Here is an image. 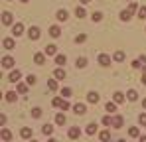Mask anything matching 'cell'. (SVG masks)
Here are the masks:
<instances>
[{
	"label": "cell",
	"mask_w": 146,
	"mask_h": 142,
	"mask_svg": "<svg viewBox=\"0 0 146 142\" xmlns=\"http://www.w3.org/2000/svg\"><path fill=\"white\" fill-rule=\"evenodd\" d=\"M40 36H42V32H40V28H38V26H32V28L28 30V38H30L32 42H38V40H40Z\"/></svg>",
	"instance_id": "obj_1"
},
{
	"label": "cell",
	"mask_w": 146,
	"mask_h": 142,
	"mask_svg": "<svg viewBox=\"0 0 146 142\" xmlns=\"http://www.w3.org/2000/svg\"><path fill=\"white\" fill-rule=\"evenodd\" d=\"M44 53H46L48 57H55V55H57V46H55V44H48V46L44 47Z\"/></svg>",
	"instance_id": "obj_2"
},
{
	"label": "cell",
	"mask_w": 146,
	"mask_h": 142,
	"mask_svg": "<svg viewBox=\"0 0 146 142\" xmlns=\"http://www.w3.org/2000/svg\"><path fill=\"white\" fill-rule=\"evenodd\" d=\"M22 34H24V24L22 22L14 24V26H12V36H14V38H20Z\"/></svg>",
	"instance_id": "obj_3"
},
{
	"label": "cell",
	"mask_w": 146,
	"mask_h": 142,
	"mask_svg": "<svg viewBox=\"0 0 146 142\" xmlns=\"http://www.w3.org/2000/svg\"><path fill=\"white\" fill-rule=\"evenodd\" d=\"M2 46H4V49L12 51V49L16 47V42H14V36H12V38H4V40H2Z\"/></svg>",
	"instance_id": "obj_4"
},
{
	"label": "cell",
	"mask_w": 146,
	"mask_h": 142,
	"mask_svg": "<svg viewBox=\"0 0 146 142\" xmlns=\"http://www.w3.org/2000/svg\"><path fill=\"white\" fill-rule=\"evenodd\" d=\"M14 63H16L14 57H10V55H4V57H2V67H4V69H12Z\"/></svg>",
	"instance_id": "obj_5"
},
{
	"label": "cell",
	"mask_w": 146,
	"mask_h": 142,
	"mask_svg": "<svg viewBox=\"0 0 146 142\" xmlns=\"http://www.w3.org/2000/svg\"><path fill=\"white\" fill-rule=\"evenodd\" d=\"M97 61H99L101 67H109V65H111V57H109L107 53H101V55L97 57Z\"/></svg>",
	"instance_id": "obj_6"
},
{
	"label": "cell",
	"mask_w": 146,
	"mask_h": 142,
	"mask_svg": "<svg viewBox=\"0 0 146 142\" xmlns=\"http://www.w3.org/2000/svg\"><path fill=\"white\" fill-rule=\"evenodd\" d=\"M8 81H10V83H18V81H22V73H20L18 69L10 71V75H8Z\"/></svg>",
	"instance_id": "obj_7"
},
{
	"label": "cell",
	"mask_w": 146,
	"mask_h": 142,
	"mask_svg": "<svg viewBox=\"0 0 146 142\" xmlns=\"http://www.w3.org/2000/svg\"><path fill=\"white\" fill-rule=\"evenodd\" d=\"M67 136H69L71 140L79 138V136H81V128H79V126H71V128L67 130Z\"/></svg>",
	"instance_id": "obj_8"
},
{
	"label": "cell",
	"mask_w": 146,
	"mask_h": 142,
	"mask_svg": "<svg viewBox=\"0 0 146 142\" xmlns=\"http://www.w3.org/2000/svg\"><path fill=\"white\" fill-rule=\"evenodd\" d=\"M87 101L93 103V105H97L99 101H101V95H99L97 91H89V93H87Z\"/></svg>",
	"instance_id": "obj_9"
},
{
	"label": "cell",
	"mask_w": 146,
	"mask_h": 142,
	"mask_svg": "<svg viewBox=\"0 0 146 142\" xmlns=\"http://www.w3.org/2000/svg\"><path fill=\"white\" fill-rule=\"evenodd\" d=\"M55 18H57V22H67V18H69V14H67V10H57L55 12Z\"/></svg>",
	"instance_id": "obj_10"
},
{
	"label": "cell",
	"mask_w": 146,
	"mask_h": 142,
	"mask_svg": "<svg viewBox=\"0 0 146 142\" xmlns=\"http://www.w3.org/2000/svg\"><path fill=\"white\" fill-rule=\"evenodd\" d=\"M73 111H75V115H79V117H83V115L87 113V107H85L83 103H77V105H73Z\"/></svg>",
	"instance_id": "obj_11"
},
{
	"label": "cell",
	"mask_w": 146,
	"mask_h": 142,
	"mask_svg": "<svg viewBox=\"0 0 146 142\" xmlns=\"http://www.w3.org/2000/svg\"><path fill=\"white\" fill-rule=\"evenodd\" d=\"M65 63H67V55H63V53H57V55H55V65L63 67Z\"/></svg>",
	"instance_id": "obj_12"
},
{
	"label": "cell",
	"mask_w": 146,
	"mask_h": 142,
	"mask_svg": "<svg viewBox=\"0 0 146 142\" xmlns=\"http://www.w3.org/2000/svg\"><path fill=\"white\" fill-rule=\"evenodd\" d=\"M122 124H124V118H122L121 115H115V117H113V126H115V128H122Z\"/></svg>",
	"instance_id": "obj_13"
},
{
	"label": "cell",
	"mask_w": 146,
	"mask_h": 142,
	"mask_svg": "<svg viewBox=\"0 0 146 142\" xmlns=\"http://www.w3.org/2000/svg\"><path fill=\"white\" fill-rule=\"evenodd\" d=\"M53 77H55L57 81H63V79H65V69H61V67L57 65V69L53 71Z\"/></svg>",
	"instance_id": "obj_14"
},
{
	"label": "cell",
	"mask_w": 146,
	"mask_h": 142,
	"mask_svg": "<svg viewBox=\"0 0 146 142\" xmlns=\"http://www.w3.org/2000/svg\"><path fill=\"white\" fill-rule=\"evenodd\" d=\"M32 134H34V132H32V128H30V126H24V128L20 130V136H22L24 140H28V138H32Z\"/></svg>",
	"instance_id": "obj_15"
},
{
	"label": "cell",
	"mask_w": 146,
	"mask_h": 142,
	"mask_svg": "<svg viewBox=\"0 0 146 142\" xmlns=\"http://www.w3.org/2000/svg\"><path fill=\"white\" fill-rule=\"evenodd\" d=\"M2 24L4 26H12V14L10 12H2Z\"/></svg>",
	"instance_id": "obj_16"
},
{
	"label": "cell",
	"mask_w": 146,
	"mask_h": 142,
	"mask_svg": "<svg viewBox=\"0 0 146 142\" xmlns=\"http://www.w3.org/2000/svg\"><path fill=\"white\" fill-rule=\"evenodd\" d=\"M34 61L38 65H44L46 63V53H34Z\"/></svg>",
	"instance_id": "obj_17"
},
{
	"label": "cell",
	"mask_w": 146,
	"mask_h": 142,
	"mask_svg": "<svg viewBox=\"0 0 146 142\" xmlns=\"http://www.w3.org/2000/svg\"><path fill=\"white\" fill-rule=\"evenodd\" d=\"M28 87H30L28 83H22V81H18V87H16V91H18L20 95H26V93H28Z\"/></svg>",
	"instance_id": "obj_18"
},
{
	"label": "cell",
	"mask_w": 146,
	"mask_h": 142,
	"mask_svg": "<svg viewBox=\"0 0 146 142\" xmlns=\"http://www.w3.org/2000/svg\"><path fill=\"white\" fill-rule=\"evenodd\" d=\"M130 18H132V12H130L128 8H126V10H122V12H121V22H128Z\"/></svg>",
	"instance_id": "obj_19"
},
{
	"label": "cell",
	"mask_w": 146,
	"mask_h": 142,
	"mask_svg": "<svg viewBox=\"0 0 146 142\" xmlns=\"http://www.w3.org/2000/svg\"><path fill=\"white\" fill-rule=\"evenodd\" d=\"M16 99H18V91H8L6 93V101L8 103H16Z\"/></svg>",
	"instance_id": "obj_20"
},
{
	"label": "cell",
	"mask_w": 146,
	"mask_h": 142,
	"mask_svg": "<svg viewBox=\"0 0 146 142\" xmlns=\"http://www.w3.org/2000/svg\"><path fill=\"white\" fill-rule=\"evenodd\" d=\"M55 122H57L59 126H63V124L67 122V117H65L63 113H57V115H55Z\"/></svg>",
	"instance_id": "obj_21"
},
{
	"label": "cell",
	"mask_w": 146,
	"mask_h": 142,
	"mask_svg": "<svg viewBox=\"0 0 146 142\" xmlns=\"http://www.w3.org/2000/svg\"><path fill=\"white\" fill-rule=\"evenodd\" d=\"M49 36H51V38H59V36H61L59 26H51V28H49Z\"/></svg>",
	"instance_id": "obj_22"
},
{
	"label": "cell",
	"mask_w": 146,
	"mask_h": 142,
	"mask_svg": "<svg viewBox=\"0 0 146 142\" xmlns=\"http://www.w3.org/2000/svg\"><path fill=\"white\" fill-rule=\"evenodd\" d=\"M85 132H87L89 136H93V134L97 132V124H95V122H89V124H87V128H85Z\"/></svg>",
	"instance_id": "obj_23"
},
{
	"label": "cell",
	"mask_w": 146,
	"mask_h": 142,
	"mask_svg": "<svg viewBox=\"0 0 146 142\" xmlns=\"http://www.w3.org/2000/svg\"><path fill=\"white\" fill-rule=\"evenodd\" d=\"M75 16H77L79 20H83V18L87 16V12H85V8H83V6H77V10H75Z\"/></svg>",
	"instance_id": "obj_24"
},
{
	"label": "cell",
	"mask_w": 146,
	"mask_h": 142,
	"mask_svg": "<svg viewBox=\"0 0 146 142\" xmlns=\"http://www.w3.org/2000/svg\"><path fill=\"white\" fill-rule=\"evenodd\" d=\"M105 111H107V113H111V115H113V113H117V103H113V101H111V103H107V105H105Z\"/></svg>",
	"instance_id": "obj_25"
},
{
	"label": "cell",
	"mask_w": 146,
	"mask_h": 142,
	"mask_svg": "<svg viewBox=\"0 0 146 142\" xmlns=\"http://www.w3.org/2000/svg\"><path fill=\"white\" fill-rule=\"evenodd\" d=\"M128 136H130V138H140L138 128H136V126H130V128H128Z\"/></svg>",
	"instance_id": "obj_26"
},
{
	"label": "cell",
	"mask_w": 146,
	"mask_h": 142,
	"mask_svg": "<svg viewBox=\"0 0 146 142\" xmlns=\"http://www.w3.org/2000/svg\"><path fill=\"white\" fill-rule=\"evenodd\" d=\"M113 101H115L117 105H121L122 101H124V93H121V91H117V93L113 95Z\"/></svg>",
	"instance_id": "obj_27"
},
{
	"label": "cell",
	"mask_w": 146,
	"mask_h": 142,
	"mask_svg": "<svg viewBox=\"0 0 146 142\" xmlns=\"http://www.w3.org/2000/svg\"><path fill=\"white\" fill-rule=\"evenodd\" d=\"M79 69H85L87 67V57H77V63H75Z\"/></svg>",
	"instance_id": "obj_28"
},
{
	"label": "cell",
	"mask_w": 146,
	"mask_h": 142,
	"mask_svg": "<svg viewBox=\"0 0 146 142\" xmlns=\"http://www.w3.org/2000/svg\"><path fill=\"white\" fill-rule=\"evenodd\" d=\"M2 140H6V142L12 140V132H10L8 128H2Z\"/></svg>",
	"instance_id": "obj_29"
},
{
	"label": "cell",
	"mask_w": 146,
	"mask_h": 142,
	"mask_svg": "<svg viewBox=\"0 0 146 142\" xmlns=\"http://www.w3.org/2000/svg\"><path fill=\"white\" fill-rule=\"evenodd\" d=\"M48 89L49 91H57V79H48Z\"/></svg>",
	"instance_id": "obj_30"
},
{
	"label": "cell",
	"mask_w": 146,
	"mask_h": 142,
	"mask_svg": "<svg viewBox=\"0 0 146 142\" xmlns=\"http://www.w3.org/2000/svg\"><path fill=\"white\" fill-rule=\"evenodd\" d=\"M42 132H44L46 136H51V134H53V126H51V124H44V128H42Z\"/></svg>",
	"instance_id": "obj_31"
},
{
	"label": "cell",
	"mask_w": 146,
	"mask_h": 142,
	"mask_svg": "<svg viewBox=\"0 0 146 142\" xmlns=\"http://www.w3.org/2000/svg\"><path fill=\"white\" fill-rule=\"evenodd\" d=\"M26 83H28V85H36V83H38V77L32 73V75H28V77H26Z\"/></svg>",
	"instance_id": "obj_32"
},
{
	"label": "cell",
	"mask_w": 146,
	"mask_h": 142,
	"mask_svg": "<svg viewBox=\"0 0 146 142\" xmlns=\"http://www.w3.org/2000/svg\"><path fill=\"white\" fill-rule=\"evenodd\" d=\"M71 95H73L71 87H63V89H61V97H65V99H67V97H71Z\"/></svg>",
	"instance_id": "obj_33"
},
{
	"label": "cell",
	"mask_w": 146,
	"mask_h": 142,
	"mask_svg": "<svg viewBox=\"0 0 146 142\" xmlns=\"http://www.w3.org/2000/svg\"><path fill=\"white\" fill-rule=\"evenodd\" d=\"M113 59H115V61H124V51H115Z\"/></svg>",
	"instance_id": "obj_34"
},
{
	"label": "cell",
	"mask_w": 146,
	"mask_h": 142,
	"mask_svg": "<svg viewBox=\"0 0 146 142\" xmlns=\"http://www.w3.org/2000/svg\"><path fill=\"white\" fill-rule=\"evenodd\" d=\"M91 18H93V22H95V24L101 22V20H103V12H93V16H91Z\"/></svg>",
	"instance_id": "obj_35"
},
{
	"label": "cell",
	"mask_w": 146,
	"mask_h": 142,
	"mask_svg": "<svg viewBox=\"0 0 146 142\" xmlns=\"http://www.w3.org/2000/svg\"><path fill=\"white\" fill-rule=\"evenodd\" d=\"M126 95H128V101H136V99H138V93H136L134 89H130Z\"/></svg>",
	"instance_id": "obj_36"
},
{
	"label": "cell",
	"mask_w": 146,
	"mask_h": 142,
	"mask_svg": "<svg viewBox=\"0 0 146 142\" xmlns=\"http://www.w3.org/2000/svg\"><path fill=\"white\" fill-rule=\"evenodd\" d=\"M59 109H61V111H69V109H71V105H69V103L65 101V97H63V101H61V105H59Z\"/></svg>",
	"instance_id": "obj_37"
},
{
	"label": "cell",
	"mask_w": 146,
	"mask_h": 142,
	"mask_svg": "<svg viewBox=\"0 0 146 142\" xmlns=\"http://www.w3.org/2000/svg\"><path fill=\"white\" fill-rule=\"evenodd\" d=\"M99 138H101V140H111V132H109V130H103V132L99 134Z\"/></svg>",
	"instance_id": "obj_38"
},
{
	"label": "cell",
	"mask_w": 146,
	"mask_h": 142,
	"mask_svg": "<svg viewBox=\"0 0 146 142\" xmlns=\"http://www.w3.org/2000/svg\"><path fill=\"white\" fill-rule=\"evenodd\" d=\"M32 117H34V118H40V117H42V109H40V107L32 109Z\"/></svg>",
	"instance_id": "obj_39"
},
{
	"label": "cell",
	"mask_w": 146,
	"mask_h": 142,
	"mask_svg": "<svg viewBox=\"0 0 146 142\" xmlns=\"http://www.w3.org/2000/svg\"><path fill=\"white\" fill-rule=\"evenodd\" d=\"M75 42H77V44H83V42H87V34H79V36L75 38Z\"/></svg>",
	"instance_id": "obj_40"
},
{
	"label": "cell",
	"mask_w": 146,
	"mask_h": 142,
	"mask_svg": "<svg viewBox=\"0 0 146 142\" xmlns=\"http://www.w3.org/2000/svg\"><path fill=\"white\" fill-rule=\"evenodd\" d=\"M138 18H142V20L146 18V6H140L138 8Z\"/></svg>",
	"instance_id": "obj_41"
},
{
	"label": "cell",
	"mask_w": 146,
	"mask_h": 142,
	"mask_svg": "<svg viewBox=\"0 0 146 142\" xmlns=\"http://www.w3.org/2000/svg\"><path fill=\"white\" fill-rule=\"evenodd\" d=\"M128 10H130L132 14H134V12L138 10V6H136V2H134V0H130V4H128Z\"/></svg>",
	"instance_id": "obj_42"
},
{
	"label": "cell",
	"mask_w": 146,
	"mask_h": 142,
	"mask_svg": "<svg viewBox=\"0 0 146 142\" xmlns=\"http://www.w3.org/2000/svg\"><path fill=\"white\" fill-rule=\"evenodd\" d=\"M61 101H63V97H55V99H53V101H51V105H53V107H57V109H59V105H61Z\"/></svg>",
	"instance_id": "obj_43"
},
{
	"label": "cell",
	"mask_w": 146,
	"mask_h": 142,
	"mask_svg": "<svg viewBox=\"0 0 146 142\" xmlns=\"http://www.w3.org/2000/svg\"><path fill=\"white\" fill-rule=\"evenodd\" d=\"M103 124L105 126H111L113 124V117H103Z\"/></svg>",
	"instance_id": "obj_44"
},
{
	"label": "cell",
	"mask_w": 146,
	"mask_h": 142,
	"mask_svg": "<svg viewBox=\"0 0 146 142\" xmlns=\"http://www.w3.org/2000/svg\"><path fill=\"white\" fill-rule=\"evenodd\" d=\"M138 122H140L142 126H146V113H142V115L138 117Z\"/></svg>",
	"instance_id": "obj_45"
},
{
	"label": "cell",
	"mask_w": 146,
	"mask_h": 142,
	"mask_svg": "<svg viewBox=\"0 0 146 142\" xmlns=\"http://www.w3.org/2000/svg\"><path fill=\"white\" fill-rule=\"evenodd\" d=\"M140 65H142V61H140V59H134V61H132V67H134V69H138Z\"/></svg>",
	"instance_id": "obj_46"
},
{
	"label": "cell",
	"mask_w": 146,
	"mask_h": 142,
	"mask_svg": "<svg viewBox=\"0 0 146 142\" xmlns=\"http://www.w3.org/2000/svg\"><path fill=\"white\" fill-rule=\"evenodd\" d=\"M0 124H2V126L6 124V115H2V117H0Z\"/></svg>",
	"instance_id": "obj_47"
},
{
	"label": "cell",
	"mask_w": 146,
	"mask_h": 142,
	"mask_svg": "<svg viewBox=\"0 0 146 142\" xmlns=\"http://www.w3.org/2000/svg\"><path fill=\"white\" fill-rule=\"evenodd\" d=\"M140 81H142V85H146V71L142 73V79H140Z\"/></svg>",
	"instance_id": "obj_48"
},
{
	"label": "cell",
	"mask_w": 146,
	"mask_h": 142,
	"mask_svg": "<svg viewBox=\"0 0 146 142\" xmlns=\"http://www.w3.org/2000/svg\"><path fill=\"white\" fill-rule=\"evenodd\" d=\"M138 59H140V61H142V63H146V55H140V57H138Z\"/></svg>",
	"instance_id": "obj_49"
},
{
	"label": "cell",
	"mask_w": 146,
	"mask_h": 142,
	"mask_svg": "<svg viewBox=\"0 0 146 142\" xmlns=\"http://www.w3.org/2000/svg\"><path fill=\"white\" fill-rule=\"evenodd\" d=\"M89 2H91V0H81V4H89Z\"/></svg>",
	"instance_id": "obj_50"
},
{
	"label": "cell",
	"mask_w": 146,
	"mask_h": 142,
	"mask_svg": "<svg viewBox=\"0 0 146 142\" xmlns=\"http://www.w3.org/2000/svg\"><path fill=\"white\" fill-rule=\"evenodd\" d=\"M142 109H146V99H144V101H142Z\"/></svg>",
	"instance_id": "obj_51"
},
{
	"label": "cell",
	"mask_w": 146,
	"mask_h": 142,
	"mask_svg": "<svg viewBox=\"0 0 146 142\" xmlns=\"http://www.w3.org/2000/svg\"><path fill=\"white\" fill-rule=\"evenodd\" d=\"M140 140H142V142H146V136H140Z\"/></svg>",
	"instance_id": "obj_52"
},
{
	"label": "cell",
	"mask_w": 146,
	"mask_h": 142,
	"mask_svg": "<svg viewBox=\"0 0 146 142\" xmlns=\"http://www.w3.org/2000/svg\"><path fill=\"white\" fill-rule=\"evenodd\" d=\"M20 2H22V4H26V2H28V0H20Z\"/></svg>",
	"instance_id": "obj_53"
},
{
	"label": "cell",
	"mask_w": 146,
	"mask_h": 142,
	"mask_svg": "<svg viewBox=\"0 0 146 142\" xmlns=\"http://www.w3.org/2000/svg\"><path fill=\"white\" fill-rule=\"evenodd\" d=\"M8 2H10V0H8Z\"/></svg>",
	"instance_id": "obj_54"
}]
</instances>
